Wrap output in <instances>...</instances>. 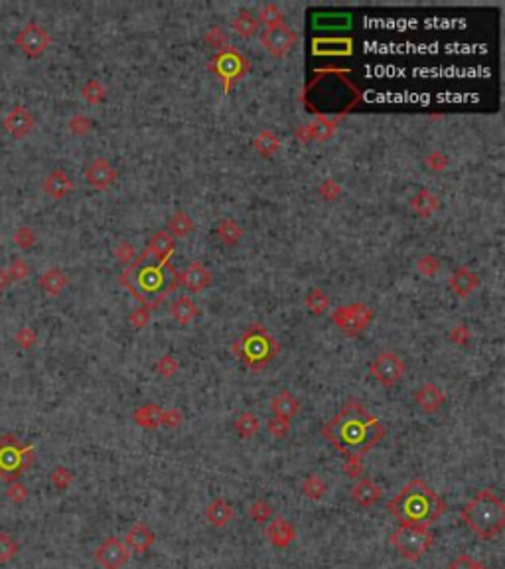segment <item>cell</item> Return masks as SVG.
Returning <instances> with one entry per match:
<instances>
[{"label":"cell","mask_w":505,"mask_h":569,"mask_svg":"<svg viewBox=\"0 0 505 569\" xmlns=\"http://www.w3.org/2000/svg\"><path fill=\"white\" fill-rule=\"evenodd\" d=\"M324 439L347 460H359L387 435V427L359 402H350L322 429Z\"/></svg>","instance_id":"cell-1"},{"label":"cell","mask_w":505,"mask_h":569,"mask_svg":"<svg viewBox=\"0 0 505 569\" xmlns=\"http://www.w3.org/2000/svg\"><path fill=\"white\" fill-rule=\"evenodd\" d=\"M448 504L440 494L421 478H412L401 488V492L387 502V512L401 526L430 528L446 512Z\"/></svg>","instance_id":"cell-2"},{"label":"cell","mask_w":505,"mask_h":569,"mask_svg":"<svg viewBox=\"0 0 505 569\" xmlns=\"http://www.w3.org/2000/svg\"><path fill=\"white\" fill-rule=\"evenodd\" d=\"M121 281L146 308L160 305L162 299L178 287L176 271L168 261L149 265L135 261L124 269Z\"/></svg>","instance_id":"cell-3"},{"label":"cell","mask_w":505,"mask_h":569,"mask_svg":"<svg viewBox=\"0 0 505 569\" xmlns=\"http://www.w3.org/2000/svg\"><path fill=\"white\" fill-rule=\"evenodd\" d=\"M462 522L482 540L497 538L505 528V504L492 488H484L462 508Z\"/></svg>","instance_id":"cell-4"},{"label":"cell","mask_w":505,"mask_h":569,"mask_svg":"<svg viewBox=\"0 0 505 569\" xmlns=\"http://www.w3.org/2000/svg\"><path fill=\"white\" fill-rule=\"evenodd\" d=\"M278 340L263 324L245 328V333L233 342V354L245 362L247 368L253 372H263L278 356Z\"/></svg>","instance_id":"cell-5"},{"label":"cell","mask_w":505,"mask_h":569,"mask_svg":"<svg viewBox=\"0 0 505 569\" xmlns=\"http://www.w3.org/2000/svg\"><path fill=\"white\" fill-rule=\"evenodd\" d=\"M34 463L32 445L16 441L12 435L0 439V478L14 483L28 471Z\"/></svg>","instance_id":"cell-6"},{"label":"cell","mask_w":505,"mask_h":569,"mask_svg":"<svg viewBox=\"0 0 505 569\" xmlns=\"http://www.w3.org/2000/svg\"><path fill=\"white\" fill-rule=\"evenodd\" d=\"M391 545L407 561H419L435 543V534L423 526H399L391 534Z\"/></svg>","instance_id":"cell-7"},{"label":"cell","mask_w":505,"mask_h":569,"mask_svg":"<svg viewBox=\"0 0 505 569\" xmlns=\"http://www.w3.org/2000/svg\"><path fill=\"white\" fill-rule=\"evenodd\" d=\"M373 320V310L363 303H352V305L338 306L332 313V322L340 328L345 336H357L369 326Z\"/></svg>","instance_id":"cell-8"},{"label":"cell","mask_w":505,"mask_h":569,"mask_svg":"<svg viewBox=\"0 0 505 569\" xmlns=\"http://www.w3.org/2000/svg\"><path fill=\"white\" fill-rule=\"evenodd\" d=\"M369 372L383 388H393L403 380V375L407 372V364L395 352H381L377 358L371 360Z\"/></svg>","instance_id":"cell-9"},{"label":"cell","mask_w":505,"mask_h":569,"mask_svg":"<svg viewBox=\"0 0 505 569\" xmlns=\"http://www.w3.org/2000/svg\"><path fill=\"white\" fill-rule=\"evenodd\" d=\"M209 68L216 71L219 77L223 80L225 93H229L231 84L233 82H237V80H241V77L245 75L247 70H249V64H247V59L241 56L239 52L227 48V50L219 52V56L211 62Z\"/></svg>","instance_id":"cell-10"},{"label":"cell","mask_w":505,"mask_h":569,"mask_svg":"<svg viewBox=\"0 0 505 569\" xmlns=\"http://www.w3.org/2000/svg\"><path fill=\"white\" fill-rule=\"evenodd\" d=\"M50 42H52V38H50L48 30L40 26V24H36V22L26 24L16 36V46L28 57H40L50 48Z\"/></svg>","instance_id":"cell-11"},{"label":"cell","mask_w":505,"mask_h":569,"mask_svg":"<svg viewBox=\"0 0 505 569\" xmlns=\"http://www.w3.org/2000/svg\"><path fill=\"white\" fill-rule=\"evenodd\" d=\"M260 42L273 57H285L296 44V32L287 24H280L276 28L265 30Z\"/></svg>","instance_id":"cell-12"},{"label":"cell","mask_w":505,"mask_h":569,"mask_svg":"<svg viewBox=\"0 0 505 569\" xmlns=\"http://www.w3.org/2000/svg\"><path fill=\"white\" fill-rule=\"evenodd\" d=\"M93 557L103 569H123L128 563L131 554H128V550H126L123 541L115 538V536H111L97 548Z\"/></svg>","instance_id":"cell-13"},{"label":"cell","mask_w":505,"mask_h":569,"mask_svg":"<svg viewBox=\"0 0 505 569\" xmlns=\"http://www.w3.org/2000/svg\"><path fill=\"white\" fill-rule=\"evenodd\" d=\"M178 287H184L186 291L200 292L211 287L213 283V273L209 267H205L202 261H191L184 271L176 273Z\"/></svg>","instance_id":"cell-14"},{"label":"cell","mask_w":505,"mask_h":569,"mask_svg":"<svg viewBox=\"0 0 505 569\" xmlns=\"http://www.w3.org/2000/svg\"><path fill=\"white\" fill-rule=\"evenodd\" d=\"M117 178H119V172L107 158H95L85 168V180L95 190H107L117 182Z\"/></svg>","instance_id":"cell-15"},{"label":"cell","mask_w":505,"mask_h":569,"mask_svg":"<svg viewBox=\"0 0 505 569\" xmlns=\"http://www.w3.org/2000/svg\"><path fill=\"white\" fill-rule=\"evenodd\" d=\"M412 400L424 413H437L438 409L446 403V393H444V389L438 388L437 384L426 382L421 388L415 389Z\"/></svg>","instance_id":"cell-16"},{"label":"cell","mask_w":505,"mask_h":569,"mask_svg":"<svg viewBox=\"0 0 505 569\" xmlns=\"http://www.w3.org/2000/svg\"><path fill=\"white\" fill-rule=\"evenodd\" d=\"M4 129L12 135L14 139H24L34 129V117L26 107L16 105L12 111L4 117Z\"/></svg>","instance_id":"cell-17"},{"label":"cell","mask_w":505,"mask_h":569,"mask_svg":"<svg viewBox=\"0 0 505 569\" xmlns=\"http://www.w3.org/2000/svg\"><path fill=\"white\" fill-rule=\"evenodd\" d=\"M479 287V277L468 267H456L448 277V289L460 299H468Z\"/></svg>","instance_id":"cell-18"},{"label":"cell","mask_w":505,"mask_h":569,"mask_svg":"<svg viewBox=\"0 0 505 569\" xmlns=\"http://www.w3.org/2000/svg\"><path fill=\"white\" fill-rule=\"evenodd\" d=\"M336 135V121H332L328 117H316L312 123L302 127V131H296V137L306 142V140H318V142H326Z\"/></svg>","instance_id":"cell-19"},{"label":"cell","mask_w":505,"mask_h":569,"mask_svg":"<svg viewBox=\"0 0 505 569\" xmlns=\"http://www.w3.org/2000/svg\"><path fill=\"white\" fill-rule=\"evenodd\" d=\"M44 192L54 200H64L73 192V180L66 170L55 168L44 180Z\"/></svg>","instance_id":"cell-20"},{"label":"cell","mask_w":505,"mask_h":569,"mask_svg":"<svg viewBox=\"0 0 505 569\" xmlns=\"http://www.w3.org/2000/svg\"><path fill=\"white\" fill-rule=\"evenodd\" d=\"M154 543V534H152V530L146 524H142V522H137L135 526L128 530V534H126V550H131L133 554L137 555H142L146 554L149 550H151V545Z\"/></svg>","instance_id":"cell-21"},{"label":"cell","mask_w":505,"mask_h":569,"mask_svg":"<svg viewBox=\"0 0 505 569\" xmlns=\"http://www.w3.org/2000/svg\"><path fill=\"white\" fill-rule=\"evenodd\" d=\"M409 206L415 212V216H419L421 220H426V218H432L438 212V208H440V198L432 190L421 188L417 194L410 198Z\"/></svg>","instance_id":"cell-22"},{"label":"cell","mask_w":505,"mask_h":569,"mask_svg":"<svg viewBox=\"0 0 505 569\" xmlns=\"http://www.w3.org/2000/svg\"><path fill=\"white\" fill-rule=\"evenodd\" d=\"M265 536L274 548H288L296 538V532H294V528L288 520L276 518L273 522H269V526L265 530Z\"/></svg>","instance_id":"cell-23"},{"label":"cell","mask_w":505,"mask_h":569,"mask_svg":"<svg viewBox=\"0 0 505 569\" xmlns=\"http://www.w3.org/2000/svg\"><path fill=\"white\" fill-rule=\"evenodd\" d=\"M352 498L363 508H371L381 500V486L375 485L371 478H359L352 486Z\"/></svg>","instance_id":"cell-24"},{"label":"cell","mask_w":505,"mask_h":569,"mask_svg":"<svg viewBox=\"0 0 505 569\" xmlns=\"http://www.w3.org/2000/svg\"><path fill=\"white\" fill-rule=\"evenodd\" d=\"M176 251V239L170 236L166 230L156 232L149 241V248H146V257H156L158 261H168V257Z\"/></svg>","instance_id":"cell-25"},{"label":"cell","mask_w":505,"mask_h":569,"mask_svg":"<svg viewBox=\"0 0 505 569\" xmlns=\"http://www.w3.org/2000/svg\"><path fill=\"white\" fill-rule=\"evenodd\" d=\"M271 409L276 417H283V419H292V417L298 416L301 411V402L294 398L292 391L288 389H280L273 400H271Z\"/></svg>","instance_id":"cell-26"},{"label":"cell","mask_w":505,"mask_h":569,"mask_svg":"<svg viewBox=\"0 0 505 569\" xmlns=\"http://www.w3.org/2000/svg\"><path fill=\"white\" fill-rule=\"evenodd\" d=\"M216 236H218V239L223 245L233 248V245H237V243L245 237V230L241 227V223L237 222V220H233V218H223V220H219L218 225H216Z\"/></svg>","instance_id":"cell-27"},{"label":"cell","mask_w":505,"mask_h":569,"mask_svg":"<svg viewBox=\"0 0 505 569\" xmlns=\"http://www.w3.org/2000/svg\"><path fill=\"white\" fill-rule=\"evenodd\" d=\"M259 20H257V15L249 12V10H241L237 12L235 18L231 20V30L241 38V40H251L253 36L259 34Z\"/></svg>","instance_id":"cell-28"},{"label":"cell","mask_w":505,"mask_h":569,"mask_svg":"<svg viewBox=\"0 0 505 569\" xmlns=\"http://www.w3.org/2000/svg\"><path fill=\"white\" fill-rule=\"evenodd\" d=\"M205 518L213 528H225L233 518V510L229 502L223 498H213L205 508Z\"/></svg>","instance_id":"cell-29"},{"label":"cell","mask_w":505,"mask_h":569,"mask_svg":"<svg viewBox=\"0 0 505 569\" xmlns=\"http://www.w3.org/2000/svg\"><path fill=\"white\" fill-rule=\"evenodd\" d=\"M170 315L178 324H190L191 320L200 317V306L190 297H178L176 301L170 305Z\"/></svg>","instance_id":"cell-30"},{"label":"cell","mask_w":505,"mask_h":569,"mask_svg":"<svg viewBox=\"0 0 505 569\" xmlns=\"http://www.w3.org/2000/svg\"><path fill=\"white\" fill-rule=\"evenodd\" d=\"M69 285V277L61 269H48L40 277V289L48 297H57Z\"/></svg>","instance_id":"cell-31"},{"label":"cell","mask_w":505,"mask_h":569,"mask_svg":"<svg viewBox=\"0 0 505 569\" xmlns=\"http://www.w3.org/2000/svg\"><path fill=\"white\" fill-rule=\"evenodd\" d=\"M162 407L160 405H156V403H146V405H142V407H138L137 411H135V416H133V419H135V423H137L138 427H144V429H156L158 425H160V421H162Z\"/></svg>","instance_id":"cell-32"},{"label":"cell","mask_w":505,"mask_h":569,"mask_svg":"<svg viewBox=\"0 0 505 569\" xmlns=\"http://www.w3.org/2000/svg\"><path fill=\"white\" fill-rule=\"evenodd\" d=\"M166 232L174 237V239L176 237H188L190 234L196 232V222L186 212H176L174 216H170L168 225H166Z\"/></svg>","instance_id":"cell-33"},{"label":"cell","mask_w":505,"mask_h":569,"mask_svg":"<svg viewBox=\"0 0 505 569\" xmlns=\"http://www.w3.org/2000/svg\"><path fill=\"white\" fill-rule=\"evenodd\" d=\"M259 431V417L255 416V413H251V411H243L241 416L235 419V433H237L241 439H253Z\"/></svg>","instance_id":"cell-34"},{"label":"cell","mask_w":505,"mask_h":569,"mask_svg":"<svg viewBox=\"0 0 505 569\" xmlns=\"http://www.w3.org/2000/svg\"><path fill=\"white\" fill-rule=\"evenodd\" d=\"M253 147L257 149V153H259L260 156L271 158V156L278 151V147H280V139L274 135L273 131H263L259 137L253 140Z\"/></svg>","instance_id":"cell-35"},{"label":"cell","mask_w":505,"mask_h":569,"mask_svg":"<svg viewBox=\"0 0 505 569\" xmlns=\"http://www.w3.org/2000/svg\"><path fill=\"white\" fill-rule=\"evenodd\" d=\"M306 306H308V310H310L312 315H316V317H322V315L328 310L330 297L326 295L324 289L314 287L312 291L306 295Z\"/></svg>","instance_id":"cell-36"},{"label":"cell","mask_w":505,"mask_h":569,"mask_svg":"<svg viewBox=\"0 0 505 569\" xmlns=\"http://www.w3.org/2000/svg\"><path fill=\"white\" fill-rule=\"evenodd\" d=\"M257 20H259V24H265L267 30L276 28V26L285 24V15L276 4H265L257 15Z\"/></svg>","instance_id":"cell-37"},{"label":"cell","mask_w":505,"mask_h":569,"mask_svg":"<svg viewBox=\"0 0 505 569\" xmlns=\"http://www.w3.org/2000/svg\"><path fill=\"white\" fill-rule=\"evenodd\" d=\"M326 490H328V486L324 483V478L318 476V474H310V476L302 483V492H304L306 498L310 500H320L326 494Z\"/></svg>","instance_id":"cell-38"},{"label":"cell","mask_w":505,"mask_h":569,"mask_svg":"<svg viewBox=\"0 0 505 569\" xmlns=\"http://www.w3.org/2000/svg\"><path fill=\"white\" fill-rule=\"evenodd\" d=\"M82 95L87 103H91V105H99V103H103V101H105L107 91H105V85L101 84L99 80H89L87 84L83 85Z\"/></svg>","instance_id":"cell-39"},{"label":"cell","mask_w":505,"mask_h":569,"mask_svg":"<svg viewBox=\"0 0 505 569\" xmlns=\"http://www.w3.org/2000/svg\"><path fill=\"white\" fill-rule=\"evenodd\" d=\"M424 167H426V170H430L432 174H440V172H444L446 168L450 167V158H448V154L442 153V151H432V153H428L424 156Z\"/></svg>","instance_id":"cell-40"},{"label":"cell","mask_w":505,"mask_h":569,"mask_svg":"<svg viewBox=\"0 0 505 569\" xmlns=\"http://www.w3.org/2000/svg\"><path fill=\"white\" fill-rule=\"evenodd\" d=\"M18 541L12 536H8L6 532H0V563H8L18 555Z\"/></svg>","instance_id":"cell-41"},{"label":"cell","mask_w":505,"mask_h":569,"mask_svg":"<svg viewBox=\"0 0 505 569\" xmlns=\"http://www.w3.org/2000/svg\"><path fill=\"white\" fill-rule=\"evenodd\" d=\"M249 516H251L257 524H265V522H269V518L273 516V508H271V504L265 502V500H255V502L249 506Z\"/></svg>","instance_id":"cell-42"},{"label":"cell","mask_w":505,"mask_h":569,"mask_svg":"<svg viewBox=\"0 0 505 569\" xmlns=\"http://www.w3.org/2000/svg\"><path fill=\"white\" fill-rule=\"evenodd\" d=\"M440 259H438L437 255H423L419 261H417V271L421 273V275H424V277H435L438 271H440Z\"/></svg>","instance_id":"cell-43"},{"label":"cell","mask_w":505,"mask_h":569,"mask_svg":"<svg viewBox=\"0 0 505 569\" xmlns=\"http://www.w3.org/2000/svg\"><path fill=\"white\" fill-rule=\"evenodd\" d=\"M267 431L269 435H273L274 439H285L290 435V421L283 419V417L274 416L269 423H267Z\"/></svg>","instance_id":"cell-44"},{"label":"cell","mask_w":505,"mask_h":569,"mask_svg":"<svg viewBox=\"0 0 505 569\" xmlns=\"http://www.w3.org/2000/svg\"><path fill=\"white\" fill-rule=\"evenodd\" d=\"M115 257H117L121 263H124L128 267V265H133L137 261V250H135V245H133L131 241H121V243L115 248Z\"/></svg>","instance_id":"cell-45"},{"label":"cell","mask_w":505,"mask_h":569,"mask_svg":"<svg viewBox=\"0 0 505 569\" xmlns=\"http://www.w3.org/2000/svg\"><path fill=\"white\" fill-rule=\"evenodd\" d=\"M205 42L209 44L211 48H216L218 52H223V50L229 48V46H227V36H225V32L221 28H218V26H211L209 32H205Z\"/></svg>","instance_id":"cell-46"},{"label":"cell","mask_w":505,"mask_h":569,"mask_svg":"<svg viewBox=\"0 0 505 569\" xmlns=\"http://www.w3.org/2000/svg\"><path fill=\"white\" fill-rule=\"evenodd\" d=\"M318 194L322 196L326 202H334V200H338L341 196V186L334 178H328V180H324L320 184Z\"/></svg>","instance_id":"cell-47"},{"label":"cell","mask_w":505,"mask_h":569,"mask_svg":"<svg viewBox=\"0 0 505 569\" xmlns=\"http://www.w3.org/2000/svg\"><path fill=\"white\" fill-rule=\"evenodd\" d=\"M73 483V472L66 469V467H57L54 472H52V485L57 488V490H66L69 485Z\"/></svg>","instance_id":"cell-48"},{"label":"cell","mask_w":505,"mask_h":569,"mask_svg":"<svg viewBox=\"0 0 505 569\" xmlns=\"http://www.w3.org/2000/svg\"><path fill=\"white\" fill-rule=\"evenodd\" d=\"M91 127H93L91 119H87L85 115H75L69 119V131L73 135H87L91 131Z\"/></svg>","instance_id":"cell-49"},{"label":"cell","mask_w":505,"mask_h":569,"mask_svg":"<svg viewBox=\"0 0 505 569\" xmlns=\"http://www.w3.org/2000/svg\"><path fill=\"white\" fill-rule=\"evenodd\" d=\"M14 241H16V245H18L20 250H28V248H32V245L36 243V234H34L30 227H20V230H16V234H14Z\"/></svg>","instance_id":"cell-50"},{"label":"cell","mask_w":505,"mask_h":569,"mask_svg":"<svg viewBox=\"0 0 505 569\" xmlns=\"http://www.w3.org/2000/svg\"><path fill=\"white\" fill-rule=\"evenodd\" d=\"M156 370H158V374H162L164 377H170V375H174L178 372V360L174 356L166 354V356H162L160 360L156 362Z\"/></svg>","instance_id":"cell-51"},{"label":"cell","mask_w":505,"mask_h":569,"mask_svg":"<svg viewBox=\"0 0 505 569\" xmlns=\"http://www.w3.org/2000/svg\"><path fill=\"white\" fill-rule=\"evenodd\" d=\"M450 342L452 344H458V346H466L468 342H470V338H472V333H470V328L468 326H464V324H458V326H454L450 330Z\"/></svg>","instance_id":"cell-52"},{"label":"cell","mask_w":505,"mask_h":569,"mask_svg":"<svg viewBox=\"0 0 505 569\" xmlns=\"http://www.w3.org/2000/svg\"><path fill=\"white\" fill-rule=\"evenodd\" d=\"M448 569H486V566L472 559L470 555H458L448 563Z\"/></svg>","instance_id":"cell-53"},{"label":"cell","mask_w":505,"mask_h":569,"mask_svg":"<svg viewBox=\"0 0 505 569\" xmlns=\"http://www.w3.org/2000/svg\"><path fill=\"white\" fill-rule=\"evenodd\" d=\"M6 498L12 500L14 504H20V502H24V500L28 498L26 486L22 485V483H18V481L10 483V485H8V490H6Z\"/></svg>","instance_id":"cell-54"},{"label":"cell","mask_w":505,"mask_h":569,"mask_svg":"<svg viewBox=\"0 0 505 569\" xmlns=\"http://www.w3.org/2000/svg\"><path fill=\"white\" fill-rule=\"evenodd\" d=\"M28 273H30V265L24 259H16L8 267V275H10L12 281H24L28 277Z\"/></svg>","instance_id":"cell-55"},{"label":"cell","mask_w":505,"mask_h":569,"mask_svg":"<svg viewBox=\"0 0 505 569\" xmlns=\"http://www.w3.org/2000/svg\"><path fill=\"white\" fill-rule=\"evenodd\" d=\"M131 324L137 328V330H140V328H144L149 322H151V313H149V308L146 306H138L137 310H133V315H131Z\"/></svg>","instance_id":"cell-56"},{"label":"cell","mask_w":505,"mask_h":569,"mask_svg":"<svg viewBox=\"0 0 505 569\" xmlns=\"http://www.w3.org/2000/svg\"><path fill=\"white\" fill-rule=\"evenodd\" d=\"M16 342L22 348L30 350V348L36 344V333L32 328H20L18 334H16Z\"/></svg>","instance_id":"cell-57"},{"label":"cell","mask_w":505,"mask_h":569,"mask_svg":"<svg viewBox=\"0 0 505 569\" xmlns=\"http://www.w3.org/2000/svg\"><path fill=\"white\" fill-rule=\"evenodd\" d=\"M180 423H182V416H180L178 409H166V411H162L160 425H164V427H178Z\"/></svg>","instance_id":"cell-58"},{"label":"cell","mask_w":505,"mask_h":569,"mask_svg":"<svg viewBox=\"0 0 505 569\" xmlns=\"http://www.w3.org/2000/svg\"><path fill=\"white\" fill-rule=\"evenodd\" d=\"M343 469H345V472H347V476H352V478H355V476H359V474H361V465H359V460H347Z\"/></svg>","instance_id":"cell-59"},{"label":"cell","mask_w":505,"mask_h":569,"mask_svg":"<svg viewBox=\"0 0 505 569\" xmlns=\"http://www.w3.org/2000/svg\"><path fill=\"white\" fill-rule=\"evenodd\" d=\"M10 283H12V279L8 275V269L0 267V291H4L6 287H10Z\"/></svg>","instance_id":"cell-60"}]
</instances>
